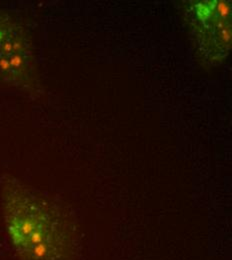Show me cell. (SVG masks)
I'll return each instance as SVG.
<instances>
[{
  "label": "cell",
  "instance_id": "1",
  "mask_svg": "<svg viewBox=\"0 0 232 260\" xmlns=\"http://www.w3.org/2000/svg\"><path fill=\"white\" fill-rule=\"evenodd\" d=\"M2 202L8 234L22 259H75L76 226L61 205L12 177L3 181Z\"/></svg>",
  "mask_w": 232,
  "mask_h": 260
},
{
  "label": "cell",
  "instance_id": "3",
  "mask_svg": "<svg viewBox=\"0 0 232 260\" xmlns=\"http://www.w3.org/2000/svg\"><path fill=\"white\" fill-rule=\"evenodd\" d=\"M0 84L34 92L38 79L32 42L12 17L0 12Z\"/></svg>",
  "mask_w": 232,
  "mask_h": 260
},
{
  "label": "cell",
  "instance_id": "2",
  "mask_svg": "<svg viewBox=\"0 0 232 260\" xmlns=\"http://www.w3.org/2000/svg\"><path fill=\"white\" fill-rule=\"evenodd\" d=\"M186 16L202 58L208 63L223 60L231 48L230 1H190Z\"/></svg>",
  "mask_w": 232,
  "mask_h": 260
}]
</instances>
